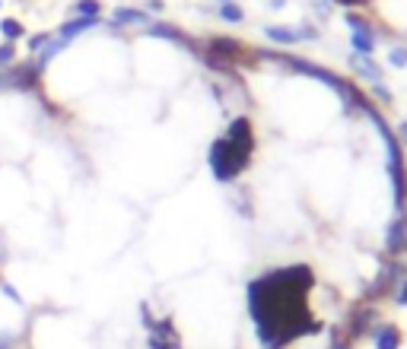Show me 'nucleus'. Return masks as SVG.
<instances>
[{
  "mask_svg": "<svg viewBox=\"0 0 407 349\" xmlns=\"http://www.w3.org/2000/svg\"><path fill=\"white\" fill-rule=\"evenodd\" d=\"M388 64H392V67H407V48H394L392 55H388Z\"/></svg>",
  "mask_w": 407,
  "mask_h": 349,
  "instance_id": "18",
  "label": "nucleus"
},
{
  "mask_svg": "<svg viewBox=\"0 0 407 349\" xmlns=\"http://www.w3.org/2000/svg\"><path fill=\"white\" fill-rule=\"evenodd\" d=\"M10 346V336H0V349H7Z\"/></svg>",
  "mask_w": 407,
  "mask_h": 349,
  "instance_id": "26",
  "label": "nucleus"
},
{
  "mask_svg": "<svg viewBox=\"0 0 407 349\" xmlns=\"http://www.w3.org/2000/svg\"><path fill=\"white\" fill-rule=\"evenodd\" d=\"M373 340H375V349H398V346H401L398 327H379V330L373 334Z\"/></svg>",
  "mask_w": 407,
  "mask_h": 349,
  "instance_id": "10",
  "label": "nucleus"
},
{
  "mask_svg": "<svg viewBox=\"0 0 407 349\" xmlns=\"http://www.w3.org/2000/svg\"><path fill=\"white\" fill-rule=\"evenodd\" d=\"M0 32L7 35L10 41H13V38H22V22H16V20H4V22H0Z\"/></svg>",
  "mask_w": 407,
  "mask_h": 349,
  "instance_id": "16",
  "label": "nucleus"
},
{
  "mask_svg": "<svg viewBox=\"0 0 407 349\" xmlns=\"http://www.w3.org/2000/svg\"><path fill=\"white\" fill-rule=\"evenodd\" d=\"M398 130H401V140L407 143V121H401V127H398Z\"/></svg>",
  "mask_w": 407,
  "mask_h": 349,
  "instance_id": "25",
  "label": "nucleus"
},
{
  "mask_svg": "<svg viewBox=\"0 0 407 349\" xmlns=\"http://www.w3.org/2000/svg\"><path fill=\"white\" fill-rule=\"evenodd\" d=\"M350 67L357 70V73L369 76V80H373V83H382V70L375 67V64L369 61V57H366V55H357V51H353V55H350Z\"/></svg>",
  "mask_w": 407,
  "mask_h": 349,
  "instance_id": "8",
  "label": "nucleus"
},
{
  "mask_svg": "<svg viewBox=\"0 0 407 349\" xmlns=\"http://www.w3.org/2000/svg\"><path fill=\"white\" fill-rule=\"evenodd\" d=\"M401 276H404V267H401L398 260H392V264H388V267L379 273V280H375L373 286H369V295H382V292H388L392 286H398Z\"/></svg>",
  "mask_w": 407,
  "mask_h": 349,
  "instance_id": "4",
  "label": "nucleus"
},
{
  "mask_svg": "<svg viewBox=\"0 0 407 349\" xmlns=\"http://www.w3.org/2000/svg\"><path fill=\"white\" fill-rule=\"evenodd\" d=\"M334 349H347V343H334Z\"/></svg>",
  "mask_w": 407,
  "mask_h": 349,
  "instance_id": "27",
  "label": "nucleus"
},
{
  "mask_svg": "<svg viewBox=\"0 0 407 349\" xmlns=\"http://www.w3.org/2000/svg\"><path fill=\"white\" fill-rule=\"evenodd\" d=\"M369 321H375V311L373 308H357V315H353V321H350V334L363 336L366 327H369Z\"/></svg>",
  "mask_w": 407,
  "mask_h": 349,
  "instance_id": "12",
  "label": "nucleus"
},
{
  "mask_svg": "<svg viewBox=\"0 0 407 349\" xmlns=\"http://www.w3.org/2000/svg\"><path fill=\"white\" fill-rule=\"evenodd\" d=\"M309 267L274 270L249 286V308L264 349H283L296 336L322 330V324L309 318Z\"/></svg>",
  "mask_w": 407,
  "mask_h": 349,
  "instance_id": "1",
  "label": "nucleus"
},
{
  "mask_svg": "<svg viewBox=\"0 0 407 349\" xmlns=\"http://www.w3.org/2000/svg\"><path fill=\"white\" fill-rule=\"evenodd\" d=\"M96 22L99 20H83V16H80V20H74V22H64V26H61V41L67 45L70 38H76V35L83 32V29H92Z\"/></svg>",
  "mask_w": 407,
  "mask_h": 349,
  "instance_id": "11",
  "label": "nucleus"
},
{
  "mask_svg": "<svg viewBox=\"0 0 407 349\" xmlns=\"http://www.w3.org/2000/svg\"><path fill=\"white\" fill-rule=\"evenodd\" d=\"M373 48H375V35L353 32V51H357V55H373Z\"/></svg>",
  "mask_w": 407,
  "mask_h": 349,
  "instance_id": "13",
  "label": "nucleus"
},
{
  "mask_svg": "<svg viewBox=\"0 0 407 349\" xmlns=\"http://www.w3.org/2000/svg\"><path fill=\"white\" fill-rule=\"evenodd\" d=\"M210 55H220V61H239L242 45L235 38H210Z\"/></svg>",
  "mask_w": 407,
  "mask_h": 349,
  "instance_id": "6",
  "label": "nucleus"
},
{
  "mask_svg": "<svg viewBox=\"0 0 407 349\" xmlns=\"http://www.w3.org/2000/svg\"><path fill=\"white\" fill-rule=\"evenodd\" d=\"M74 10L83 16V20H99V0H80Z\"/></svg>",
  "mask_w": 407,
  "mask_h": 349,
  "instance_id": "14",
  "label": "nucleus"
},
{
  "mask_svg": "<svg viewBox=\"0 0 407 349\" xmlns=\"http://www.w3.org/2000/svg\"><path fill=\"white\" fill-rule=\"evenodd\" d=\"M16 57V48L13 45H0V67H7L10 61H13Z\"/></svg>",
  "mask_w": 407,
  "mask_h": 349,
  "instance_id": "19",
  "label": "nucleus"
},
{
  "mask_svg": "<svg viewBox=\"0 0 407 349\" xmlns=\"http://www.w3.org/2000/svg\"><path fill=\"white\" fill-rule=\"evenodd\" d=\"M39 73L42 70L35 67V64H22V67H16L10 76H4L0 83H7V86H16V90H32L35 80H39Z\"/></svg>",
  "mask_w": 407,
  "mask_h": 349,
  "instance_id": "3",
  "label": "nucleus"
},
{
  "mask_svg": "<svg viewBox=\"0 0 407 349\" xmlns=\"http://www.w3.org/2000/svg\"><path fill=\"white\" fill-rule=\"evenodd\" d=\"M394 301L407 308V283H404V286H398V292H394Z\"/></svg>",
  "mask_w": 407,
  "mask_h": 349,
  "instance_id": "21",
  "label": "nucleus"
},
{
  "mask_svg": "<svg viewBox=\"0 0 407 349\" xmlns=\"http://www.w3.org/2000/svg\"><path fill=\"white\" fill-rule=\"evenodd\" d=\"M251 146L249 143H233V140H214L210 146V169H214V178L220 185H229L242 175V169L249 165Z\"/></svg>",
  "mask_w": 407,
  "mask_h": 349,
  "instance_id": "2",
  "label": "nucleus"
},
{
  "mask_svg": "<svg viewBox=\"0 0 407 349\" xmlns=\"http://www.w3.org/2000/svg\"><path fill=\"white\" fill-rule=\"evenodd\" d=\"M334 3H344V7H366L369 0H334Z\"/></svg>",
  "mask_w": 407,
  "mask_h": 349,
  "instance_id": "23",
  "label": "nucleus"
},
{
  "mask_svg": "<svg viewBox=\"0 0 407 349\" xmlns=\"http://www.w3.org/2000/svg\"><path fill=\"white\" fill-rule=\"evenodd\" d=\"M223 3H233V0H223Z\"/></svg>",
  "mask_w": 407,
  "mask_h": 349,
  "instance_id": "28",
  "label": "nucleus"
},
{
  "mask_svg": "<svg viewBox=\"0 0 407 349\" xmlns=\"http://www.w3.org/2000/svg\"><path fill=\"white\" fill-rule=\"evenodd\" d=\"M385 248H388V254H398V251H404V248H407V226H404V220H394L392 226H388Z\"/></svg>",
  "mask_w": 407,
  "mask_h": 349,
  "instance_id": "7",
  "label": "nucleus"
},
{
  "mask_svg": "<svg viewBox=\"0 0 407 349\" xmlns=\"http://www.w3.org/2000/svg\"><path fill=\"white\" fill-rule=\"evenodd\" d=\"M347 26L357 29V32H363V35H373V26H369L363 16H357V13H347Z\"/></svg>",
  "mask_w": 407,
  "mask_h": 349,
  "instance_id": "17",
  "label": "nucleus"
},
{
  "mask_svg": "<svg viewBox=\"0 0 407 349\" xmlns=\"http://www.w3.org/2000/svg\"><path fill=\"white\" fill-rule=\"evenodd\" d=\"M315 10H318L322 16H328V10H331V7H328V0H315Z\"/></svg>",
  "mask_w": 407,
  "mask_h": 349,
  "instance_id": "24",
  "label": "nucleus"
},
{
  "mask_svg": "<svg viewBox=\"0 0 407 349\" xmlns=\"http://www.w3.org/2000/svg\"><path fill=\"white\" fill-rule=\"evenodd\" d=\"M48 41H51V35H32V38H29V48H32V51H39V48H45V45H48Z\"/></svg>",
  "mask_w": 407,
  "mask_h": 349,
  "instance_id": "20",
  "label": "nucleus"
},
{
  "mask_svg": "<svg viewBox=\"0 0 407 349\" xmlns=\"http://www.w3.org/2000/svg\"><path fill=\"white\" fill-rule=\"evenodd\" d=\"M373 90H375V96H379V99H385V102H388V99H392V92H388L385 86H382V83H373Z\"/></svg>",
  "mask_w": 407,
  "mask_h": 349,
  "instance_id": "22",
  "label": "nucleus"
},
{
  "mask_svg": "<svg viewBox=\"0 0 407 349\" xmlns=\"http://www.w3.org/2000/svg\"><path fill=\"white\" fill-rule=\"evenodd\" d=\"M264 35H268L270 41H280V45H296V41H303V38H315L312 29L296 32V29H287V26H268V29H264Z\"/></svg>",
  "mask_w": 407,
  "mask_h": 349,
  "instance_id": "5",
  "label": "nucleus"
},
{
  "mask_svg": "<svg viewBox=\"0 0 407 349\" xmlns=\"http://www.w3.org/2000/svg\"><path fill=\"white\" fill-rule=\"evenodd\" d=\"M220 20H226V22H242V20H245V10L235 7V3H223V7H220Z\"/></svg>",
  "mask_w": 407,
  "mask_h": 349,
  "instance_id": "15",
  "label": "nucleus"
},
{
  "mask_svg": "<svg viewBox=\"0 0 407 349\" xmlns=\"http://www.w3.org/2000/svg\"><path fill=\"white\" fill-rule=\"evenodd\" d=\"M146 13L144 10H131V7H121L115 10V26H146Z\"/></svg>",
  "mask_w": 407,
  "mask_h": 349,
  "instance_id": "9",
  "label": "nucleus"
}]
</instances>
